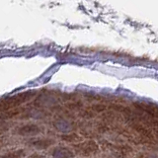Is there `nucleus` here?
<instances>
[{
	"instance_id": "nucleus-3",
	"label": "nucleus",
	"mask_w": 158,
	"mask_h": 158,
	"mask_svg": "<svg viewBox=\"0 0 158 158\" xmlns=\"http://www.w3.org/2000/svg\"><path fill=\"white\" fill-rule=\"evenodd\" d=\"M133 109L138 110V111L145 113L150 117L158 119V106L152 104V103L135 102L133 104Z\"/></svg>"
},
{
	"instance_id": "nucleus-9",
	"label": "nucleus",
	"mask_w": 158,
	"mask_h": 158,
	"mask_svg": "<svg viewBox=\"0 0 158 158\" xmlns=\"http://www.w3.org/2000/svg\"><path fill=\"white\" fill-rule=\"evenodd\" d=\"M152 131H153V135H154V137L157 138V139H158V127H156V128H152Z\"/></svg>"
},
{
	"instance_id": "nucleus-4",
	"label": "nucleus",
	"mask_w": 158,
	"mask_h": 158,
	"mask_svg": "<svg viewBox=\"0 0 158 158\" xmlns=\"http://www.w3.org/2000/svg\"><path fill=\"white\" fill-rule=\"evenodd\" d=\"M76 149L80 154L88 156V155H91V154L97 153L99 150V147H98V144L95 141L89 140V141H85V142L77 144Z\"/></svg>"
},
{
	"instance_id": "nucleus-1",
	"label": "nucleus",
	"mask_w": 158,
	"mask_h": 158,
	"mask_svg": "<svg viewBox=\"0 0 158 158\" xmlns=\"http://www.w3.org/2000/svg\"><path fill=\"white\" fill-rule=\"evenodd\" d=\"M36 91H29V92H24L17 94L12 97H9L7 99L1 100L0 101V109L2 110H10L12 108H16L18 106L22 105L23 103L30 101L31 99H33L36 95Z\"/></svg>"
},
{
	"instance_id": "nucleus-5",
	"label": "nucleus",
	"mask_w": 158,
	"mask_h": 158,
	"mask_svg": "<svg viewBox=\"0 0 158 158\" xmlns=\"http://www.w3.org/2000/svg\"><path fill=\"white\" fill-rule=\"evenodd\" d=\"M119 149H120L122 158H135L136 157V154H135L134 148L130 145H128V144L119 146Z\"/></svg>"
},
{
	"instance_id": "nucleus-8",
	"label": "nucleus",
	"mask_w": 158,
	"mask_h": 158,
	"mask_svg": "<svg viewBox=\"0 0 158 158\" xmlns=\"http://www.w3.org/2000/svg\"><path fill=\"white\" fill-rule=\"evenodd\" d=\"M22 155H23V151L19 150V151H16L15 153L8 154V155H6L4 158H21Z\"/></svg>"
},
{
	"instance_id": "nucleus-2",
	"label": "nucleus",
	"mask_w": 158,
	"mask_h": 158,
	"mask_svg": "<svg viewBox=\"0 0 158 158\" xmlns=\"http://www.w3.org/2000/svg\"><path fill=\"white\" fill-rule=\"evenodd\" d=\"M128 128H131V130H133L134 131H135L137 134L141 135V136L149 138V139L155 140V137H154V135H153L152 128H149V127H147L146 125L141 124V122H139L134 121V122H130Z\"/></svg>"
},
{
	"instance_id": "nucleus-7",
	"label": "nucleus",
	"mask_w": 158,
	"mask_h": 158,
	"mask_svg": "<svg viewBox=\"0 0 158 158\" xmlns=\"http://www.w3.org/2000/svg\"><path fill=\"white\" fill-rule=\"evenodd\" d=\"M108 109V107L104 104H101V103H97V104H94L92 106H90V107L87 108V110H89V111H91L92 113H94L96 115L97 113H102V112H105L106 110Z\"/></svg>"
},
{
	"instance_id": "nucleus-6",
	"label": "nucleus",
	"mask_w": 158,
	"mask_h": 158,
	"mask_svg": "<svg viewBox=\"0 0 158 158\" xmlns=\"http://www.w3.org/2000/svg\"><path fill=\"white\" fill-rule=\"evenodd\" d=\"M40 131V128L37 125H25L19 130V134L21 135H27V134H34Z\"/></svg>"
},
{
	"instance_id": "nucleus-10",
	"label": "nucleus",
	"mask_w": 158,
	"mask_h": 158,
	"mask_svg": "<svg viewBox=\"0 0 158 158\" xmlns=\"http://www.w3.org/2000/svg\"><path fill=\"white\" fill-rule=\"evenodd\" d=\"M6 130H7V128H4L0 127V134H3V133H4V131H5Z\"/></svg>"
}]
</instances>
